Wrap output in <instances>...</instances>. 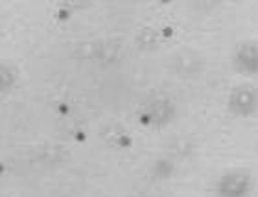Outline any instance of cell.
<instances>
[{"instance_id": "6da1fadb", "label": "cell", "mask_w": 258, "mask_h": 197, "mask_svg": "<svg viewBox=\"0 0 258 197\" xmlns=\"http://www.w3.org/2000/svg\"><path fill=\"white\" fill-rule=\"evenodd\" d=\"M231 107L232 111L240 114V116H247L258 107V94L253 87L242 85L236 87V91L231 96Z\"/></svg>"}, {"instance_id": "7a4b0ae2", "label": "cell", "mask_w": 258, "mask_h": 197, "mask_svg": "<svg viewBox=\"0 0 258 197\" xmlns=\"http://www.w3.org/2000/svg\"><path fill=\"white\" fill-rule=\"evenodd\" d=\"M234 64L238 70L256 74L258 72V43H247L240 46L234 55Z\"/></svg>"}]
</instances>
